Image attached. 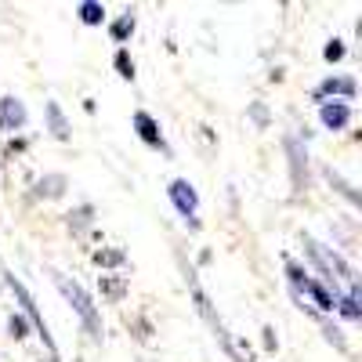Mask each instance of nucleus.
<instances>
[{"label": "nucleus", "mask_w": 362, "mask_h": 362, "mask_svg": "<svg viewBox=\"0 0 362 362\" xmlns=\"http://www.w3.org/2000/svg\"><path fill=\"white\" fill-rule=\"evenodd\" d=\"M29 329H33V326H29V319H25L22 312H15V315L8 319V334H11L15 341H22V337H29Z\"/></svg>", "instance_id": "23"}, {"label": "nucleus", "mask_w": 362, "mask_h": 362, "mask_svg": "<svg viewBox=\"0 0 362 362\" xmlns=\"http://www.w3.org/2000/svg\"><path fill=\"white\" fill-rule=\"evenodd\" d=\"M261 341H264V351H276L279 348V337H276V329H272V326L261 329Z\"/></svg>", "instance_id": "25"}, {"label": "nucleus", "mask_w": 362, "mask_h": 362, "mask_svg": "<svg viewBox=\"0 0 362 362\" xmlns=\"http://www.w3.org/2000/svg\"><path fill=\"white\" fill-rule=\"evenodd\" d=\"M319 124L326 131H344L351 124V105L341 102V98H329V102H319Z\"/></svg>", "instance_id": "8"}, {"label": "nucleus", "mask_w": 362, "mask_h": 362, "mask_svg": "<svg viewBox=\"0 0 362 362\" xmlns=\"http://www.w3.org/2000/svg\"><path fill=\"white\" fill-rule=\"evenodd\" d=\"M109 33H112V40H116V44H124V40L134 33V15H131V11H124V15H119V18L109 25Z\"/></svg>", "instance_id": "19"}, {"label": "nucleus", "mask_w": 362, "mask_h": 362, "mask_svg": "<svg viewBox=\"0 0 362 362\" xmlns=\"http://www.w3.org/2000/svg\"><path fill=\"white\" fill-rule=\"evenodd\" d=\"M300 247H305V254H308L312 268L319 272V283H326L334 293H337V283H341V279L358 283V272H355V268H351V264L334 250V247L319 243V239H312V235H305V232H300Z\"/></svg>", "instance_id": "1"}, {"label": "nucleus", "mask_w": 362, "mask_h": 362, "mask_svg": "<svg viewBox=\"0 0 362 362\" xmlns=\"http://www.w3.org/2000/svg\"><path fill=\"white\" fill-rule=\"evenodd\" d=\"M326 181H329V189H337V192H341L351 206H358V189H355V185H348V181H344L337 170H326Z\"/></svg>", "instance_id": "18"}, {"label": "nucleus", "mask_w": 362, "mask_h": 362, "mask_svg": "<svg viewBox=\"0 0 362 362\" xmlns=\"http://www.w3.org/2000/svg\"><path fill=\"white\" fill-rule=\"evenodd\" d=\"M131 124H134V134H138L148 148H167L163 131H160V124H156V116H148V112H134V116H131Z\"/></svg>", "instance_id": "11"}, {"label": "nucleus", "mask_w": 362, "mask_h": 362, "mask_svg": "<svg viewBox=\"0 0 362 362\" xmlns=\"http://www.w3.org/2000/svg\"><path fill=\"white\" fill-rule=\"evenodd\" d=\"M95 264H98L102 272L124 268V264H127V254H124V247H98V250H95Z\"/></svg>", "instance_id": "14"}, {"label": "nucleus", "mask_w": 362, "mask_h": 362, "mask_svg": "<svg viewBox=\"0 0 362 362\" xmlns=\"http://www.w3.org/2000/svg\"><path fill=\"white\" fill-rule=\"evenodd\" d=\"M355 95H358L355 76H326V80L315 87V102H329V98L348 102V98H355Z\"/></svg>", "instance_id": "7"}, {"label": "nucleus", "mask_w": 362, "mask_h": 362, "mask_svg": "<svg viewBox=\"0 0 362 362\" xmlns=\"http://www.w3.org/2000/svg\"><path fill=\"white\" fill-rule=\"evenodd\" d=\"M44 124H47V134H51L54 141H69V138H73L69 119H66V112H62V105H58V102H47V105H44Z\"/></svg>", "instance_id": "12"}, {"label": "nucleus", "mask_w": 362, "mask_h": 362, "mask_svg": "<svg viewBox=\"0 0 362 362\" xmlns=\"http://www.w3.org/2000/svg\"><path fill=\"white\" fill-rule=\"evenodd\" d=\"M334 312H341L344 322H358L362 319V286L358 283H348V290H337Z\"/></svg>", "instance_id": "10"}, {"label": "nucleus", "mask_w": 362, "mask_h": 362, "mask_svg": "<svg viewBox=\"0 0 362 362\" xmlns=\"http://www.w3.org/2000/svg\"><path fill=\"white\" fill-rule=\"evenodd\" d=\"M112 69H116L119 80H127V83L138 76V69H134V62H131V54H127V51H116V54H112Z\"/></svg>", "instance_id": "20"}, {"label": "nucleus", "mask_w": 362, "mask_h": 362, "mask_svg": "<svg viewBox=\"0 0 362 362\" xmlns=\"http://www.w3.org/2000/svg\"><path fill=\"white\" fill-rule=\"evenodd\" d=\"M76 18H80L83 25H102V22H105V8L98 4V0H83V4L76 8Z\"/></svg>", "instance_id": "17"}, {"label": "nucleus", "mask_w": 362, "mask_h": 362, "mask_svg": "<svg viewBox=\"0 0 362 362\" xmlns=\"http://www.w3.org/2000/svg\"><path fill=\"white\" fill-rule=\"evenodd\" d=\"M69 228L76 232V235H83V232H95V228H90V221H95V206H90V203H83V206H76V210H69Z\"/></svg>", "instance_id": "15"}, {"label": "nucleus", "mask_w": 362, "mask_h": 362, "mask_svg": "<svg viewBox=\"0 0 362 362\" xmlns=\"http://www.w3.org/2000/svg\"><path fill=\"white\" fill-rule=\"evenodd\" d=\"M319 326H322V334H326V341L334 344L337 351H348V341H344V334H341V329H337L334 322H329V319H322Z\"/></svg>", "instance_id": "24"}, {"label": "nucleus", "mask_w": 362, "mask_h": 362, "mask_svg": "<svg viewBox=\"0 0 362 362\" xmlns=\"http://www.w3.org/2000/svg\"><path fill=\"white\" fill-rule=\"evenodd\" d=\"M167 199L174 203V210L189 221V228H199V192L189 177H174L167 185Z\"/></svg>", "instance_id": "5"}, {"label": "nucleus", "mask_w": 362, "mask_h": 362, "mask_svg": "<svg viewBox=\"0 0 362 362\" xmlns=\"http://www.w3.org/2000/svg\"><path fill=\"white\" fill-rule=\"evenodd\" d=\"M98 290H102L105 300H124L127 283H124V276H102V279H98Z\"/></svg>", "instance_id": "16"}, {"label": "nucleus", "mask_w": 362, "mask_h": 362, "mask_svg": "<svg viewBox=\"0 0 362 362\" xmlns=\"http://www.w3.org/2000/svg\"><path fill=\"white\" fill-rule=\"evenodd\" d=\"M4 283H8V290L15 293V300H18V308H22V315L29 319V326H33L37 329V334H40V341H44V351L58 362V348H54V337H51V329H47V322H44V315H40V308H37V300H33V293H29L15 276H11V272H4Z\"/></svg>", "instance_id": "4"}, {"label": "nucleus", "mask_w": 362, "mask_h": 362, "mask_svg": "<svg viewBox=\"0 0 362 362\" xmlns=\"http://www.w3.org/2000/svg\"><path fill=\"white\" fill-rule=\"evenodd\" d=\"M247 116H250V124H254L257 131H264V127L272 124V112H268L264 102H250V105H247Z\"/></svg>", "instance_id": "21"}, {"label": "nucleus", "mask_w": 362, "mask_h": 362, "mask_svg": "<svg viewBox=\"0 0 362 362\" xmlns=\"http://www.w3.org/2000/svg\"><path fill=\"white\" fill-rule=\"evenodd\" d=\"M283 148H286V160H290L293 189H308L312 174H308V148H305V138H300V134H286Z\"/></svg>", "instance_id": "6"}, {"label": "nucleus", "mask_w": 362, "mask_h": 362, "mask_svg": "<svg viewBox=\"0 0 362 362\" xmlns=\"http://www.w3.org/2000/svg\"><path fill=\"white\" fill-rule=\"evenodd\" d=\"M29 124V116H25V105L15 98V95H0V131H8V134H15V131H22Z\"/></svg>", "instance_id": "9"}, {"label": "nucleus", "mask_w": 362, "mask_h": 362, "mask_svg": "<svg viewBox=\"0 0 362 362\" xmlns=\"http://www.w3.org/2000/svg\"><path fill=\"white\" fill-rule=\"evenodd\" d=\"M185 279H189V293H192V300H196V308H199V315L206 319V326L210 329H214V334H218V341H221V348H225V355L228 358H235V362H250V358H243V355H239V341L228 334V329H225V322H221V315H218V308L214 305H210V300H206V293H203V286H199V279H196V272L185 264Z\"/></svg>", "instance_id": "3"}, {"label": "nucleus", "mask_w": 362, "mask_h": 362, "mask_svg": "<svg viewBox=\"0 0 362 362\" xmlns=\"http://www.w3.org/2000/svg\"><path fill=\"white\" fill-rule=\"evenodd\" d=\"M51 279H54L58 293H62V300L80 315V322H83V329H87V337L102 344V315H98L95 297H90L73 276H66V272H51Z\"/></svg>", "instance_id": "2"}, {"label": "nucleus", "mask_w": 362, "mask_h": 362, "mask_svg": "<svg viewBox=\"0 0 362 362\" xmlns=\"http://www.w3.org/2000/svg\"><path fill=\"white\" fill-rule=\"evenodd\" d=\"M62 196H66V174H44L29 189V199H62Z\"/></svg>", "instance_id": "13"}, {"label": "nucleus", "mask_w": 362, "mask_h": 362, "mask_svg": "<svg viewBox=\"0 0 362 362\" xmlns=\"http://www.w3.org/2000/svg\"><path fill=\"white\" fill-rule=\"evenodd\" d=\"M344 54H348V44L344 40H326V47H322V58H326V62L329 66H334V62H344Z\"/></svg>", "instance_id": "22"}]
</instances>
